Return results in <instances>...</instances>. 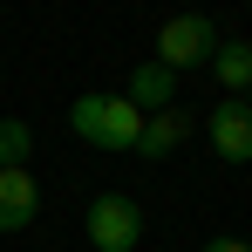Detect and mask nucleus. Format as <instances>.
<instances>
[{"label":"nucleus","instance_id":"9","mask_svg":"<svg viewBox=\"0 0 252 252\" xmlns=\"http://www.w3.org/2000/svg\"><path fill=\"white\" fill-rule=\"evenodd\" d=\"M28 150H34V129L21 116H0V170H28Z\"/></svg>","mask_w":252,"mask_h":252},{"label":"nucleus","instance_id":"3","mask_svg":"<svg viewBox=\"0 0 252 252\" xmlns=\"http://www.w3.org/2000/svg\"><path fill=\"white\" fill-rule=\"evenodd\" d=\"M82 232H89L95 252H136V239H143V211H136V198H123V191H102V198L82 211Z\"/></svg>","mask_w":252,"mask_h":252},{"label":"nucleus","instance_id":"11","mask_svg":"<svg viewBox=\"0 0 252 252\" xmlns=\"http://www.w3.org/2000/svg\"><path fill=\"white\" fill-rule=\"evenodd\" d=\"M246 109H252V89H246Z\"/></svg>","mask_w":252,"mask_h":252},{"label":"nucleus","instance_id":"5","mask_svg":"<svg viewBox=\"0 0 252 252\" xmlns=\"http://www.w3.org/2000/svg\"><path fill=\"white\" fill-rule=\"evenodd\" d=\"M123 102H129V109H143V116H164V109H177V75L157 68V62H143V68H129Z\"/></svg>","mask_w":252,"mask_h":252},{"label":"nucleus","instance_id":"10","mask_svg":"<svg viewBox=\"0 0 252 252\" xmlns=\"http://www.w3.org/2000/svg\"><path fill=\"white\" fill-rule=\"evenodd\" d=\"M205 252H252V246H246V239H211Z\"/></svg>","mask_w":252,"mask_h":252},{"label":"nucleus","instance_id":"8","mask_svg":"<svg viewBox=\"0 0 252 252\" xmlns=\"http://www.w3.org/2000/svg\"><path fill=\"white\" fill-rule=\"evenodd\" d=\"M211 75L232 89V102H246V89H252V41H218V55H211Z\"/></svg>","mask_w":252,"mask_h":252},{"label":"nucleus","instance_id":"7","mask_svg":"<svg viewBox=\"0 0 252 252\" xmlns=\"http://www.w3.org/2000/svg\"><path fill=\"white\" fill-rule=\"evenodd\" d=\"M191 136L184 109H164V116H143V136H136V157H170L177 143Z\"/></svg>","mask_w":252,"mask_h":252},{"label":"nucleus","instance_id":"1","mask_svg":"<svg viewBox=\"0 0 252 252\" xmlns=\"http://www.w3.org/2000/svg\"><path fill=\"white\" fill-rule=\"evenodd\" d=\"M68 129L95 143V150H136L143 136V109H129L123 95H75L68 102Z\"/></svg>","mask_w":252,"mask_h":252},{"label":"nucleus","instance_id":"4","mask_svg":"<svg viewBox=\"0 0 252 252\" xmlns=\"http://www.w3.org/2000/svg\"><path fill=\"white\" fill-rule=\"evenodd\" d=\"M205 136H211V150H218L225 164H252V109H246V102L211 109V116H205Z\"/></svg>","mask_w":252,"mask_h":252},{"label":"nucleus","instance_id":"6","mask_svg":"<svg viewBox=\"0 0 252 252\" xmlns=\"http://www.w3.org/2000/svg\"><path fill=\"white\" fill-rule=\"evenodd\" d=\"M41 211V184L34 170H0V232H28Z\"/></svg>","mask_w":252,"mask_h":252},{"label":"nucleus","instance_id":"2","mask_svg":"<svg viewBox=\"0 0 252 252\" xmlns=\"http://www.w3.org/2000/svg\"><path fill=\"white\" fill-rule=\"evenodd\" d=\"M211 55H218V28H211L205 14H177V21L157 28V68H170V75L211 68Z\"/></svg>","mask_w":252,"mask_h":252}]
</instances>
